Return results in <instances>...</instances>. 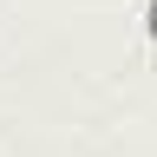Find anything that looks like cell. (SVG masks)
<instances>
[{
	"instance_id": "cell-1",
	"label": "cell",
	"mask_w": 157,
	"mask_h": 157,
	"mask_svg": "<svg viewBox=\"0 0 157 157\" xmlns=\"http://www.w3.org/2000/svg\"><path fill=\"white\" fill-rule=\"evenodd\" d=\"M151 39H157V0H151Z\"/></svg>"
}]
</instances>
